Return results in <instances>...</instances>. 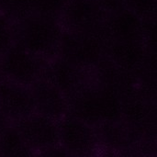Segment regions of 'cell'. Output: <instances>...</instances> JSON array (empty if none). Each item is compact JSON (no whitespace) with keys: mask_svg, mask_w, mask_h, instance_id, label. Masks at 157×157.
Instances as JSON below:
<instances>
[{"mask_svg":"<svg viewBox=\"0 0 157 157\" xmlns=\"http://www.w3.org/2000/svg\"><path fill=\"white\" fill-rule=\"evenodd\" d=\"M16 44L45 61L60 55L63 32L57 20L34 15L15 23Z\"/></svg>","mask_w":157,"mask_h":157,"instance_id":"1","label":"cell"},{"mask_svg":"<svg viewBox=\"0 0 157 157\" xmlns=\"http://www.w3.org/2000/svg\"><path fill=\"white\" fill-rule=\"evenodd\" d=\"M46 62L15 43L0 58V71L4 79L30 87L41 78Z\"/></svg>","mask_w":157,"mask_h":157,"instance_id":"2","label":"cell"},{"mask_svg":"<svg viewBox=\"0 0 157 157\" xmlns=\"http://www.w3.org/2000/svg\"><path fill=\"white\" fill-rule=\"evenodd\" d=\"M13 126L36 153L60 145L58 121L37 112Z\"/></svg>","mask_w":157,"mask_h":157,"instance_id":"3","label":"cell"},{"mask_svg":"<svg viewBox=\"0 0 157 157\" xmlns=\"http://www.w3.org/2000/svg\"><path fill=\"white\" fill-rule=\"evenodd\" d=\"M0 109L12 124L36 113L31 88L3 78L0 82Z\"/></svg>","mask_w":157,"mask_h":157,"instance_id":"4","label":"cell"},{"mask_svg":"<svg viewBox=\"0 0 157 157\" xmlns=\"http://www.w3.org/2000/svg\"><path fill=\"white\" fill-rule=\"evenodd\" d=\"M60 145L77 157H84L95 150L96 136L90 124L67 114L58 121Z\"/></svg>","mask_w":157,"mask_h":157,"instance_id":"5","label":"cell"},{"mask_svg":"<svg viewBox=\"0 0 157 157\" xmlns=\"http://www.w3.org/2000/svg\"><path fill=\"white\" fill-rule=\"evenodd\" d=\"M30 88L37 113L56 121L69 113L68 98L44 79H39Z\"/></svg>","mask_w":157,"mask_h":157,"instance_id":"6","label":"cell"},{"mask_svg":"<svg viewBox=\"0 0 157 157\" xmlns=\"http://www.w3.org/2000/svg\"><path fill=\"white\" fill-rule=\"evenodd\" d=\"M41 78L56 87L67 98L80 90L76 66L61 55L46 62Z\"/></svg>","mask_w":157,"mask_h":157,"instance_id":"7","label":"cell"},{"mask_svg":"<svg viewBox=\"0 0 157 157\" xmlns=\"http://www.w3.org/2000/svg\"><path fill=\"white\" fill-rule=\"evenodd\" d=\"M36 154L13 125L0 136V157H36Z\"/></svg>","mask_w":157,"mask_h":157,"instance_id":"8","label":"cell"},{"mask_svg":"<svg viewBox=\"0 0 157 157\" xmlns=\"http://www.w3.org/2000/svg\"><path fill=\"white\" fill-rule=\"evenodd\" d=\"M0 10L14 23L36 15L35 0H0Z\"/></svg>","mask_w":157,"mask_h":157,"instance_id":"9","label":"cell"},{"mask_svg":"<svg viewBox=\"0 0 157 157\" xmlns=\"http://www.w3.org/2000/svg\"><path fill=\"white\" fill-rule=\"evenodd\" d=\"M16 43L15 23L0 10V58Z\"/></svg>","mask_w":157,"mask_h":157,"instance_id":"10","label":"cell"},{"mask_svg":"<svg viewBox=\"0 0 157 157\" xmlns=\"http://www.w3.org/2000/svg\"><path fill=\"white\" fill-rule=\"evenodd\" d=\"M67 0H35L36 14L57 20L63 12Z\"/></svg>","mask_w":157,"mask_h":157,"instance_id":"11","label":"cell"},{"mask_svg":"<svg viewBox=\"0 0 157 157\" xmlns=\"http://www.w3.org/2000/svg\"><path fill=\"white\" fill-rule=\"evenodd\" d=\"M36 157H77L73 155L63 146L58 145L52 148H49L36 154Z\"/></svg>","mask_w":157,"mask_h":157,"instance_id":"12","label":"cell"},{"mask_svg":"<svg viewBox=\"0 0 157 157\" xmlns=\"http://www.w3.org/2000/svg\"><path fill=\"white\" fill-rule=\"evenodd\" d=\"M13 124L12 122L7 119V117L4 114V112L0 109V136Z\"/></svg>","mask_w":157,"mask_h":157,"instance_id":"13","label":"cell"},{"mask_svg":"<svg viewBox=\"0 0 157 157\" xmlns=\"http://www.w3.org/2000/svg\"><path fill=\"white\" fill-rule=\"evenodd\" d=\"M2 79H3V76H2V74H1V71H0V82H1Z\"/></svg>","mask_w":157,"mask_h":157,"instance_id":"14","label":"cell"}]
</instances>
